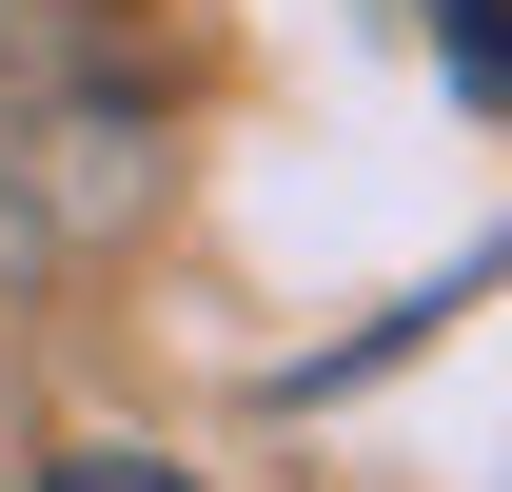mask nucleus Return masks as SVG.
I'll return each mask as SVG.
<instances>
[{
	"label": "nucleus",
	"mask_w": 512,
	"mask_h": 492,
	"mask_svg": "<svg viewBox=\"0 0 512 492\" xmlns=\"http://www.w3.org/2000/svg\"><path fill=\"white\" fill-rule=\"evenodd\" d=\"M40 492H197V473H158V453H60Z\"/></svg>",
	"instance_id": "2"
},
{
	"label": "nucleus",
	"mask_w": 512,
	"mask_h": 492,
	"mask_svg": "<svg viewBox=\"0 0 512 492\" xmlns=\"http://www.w3.org/2000/svg\"><path fill=\"white\" fill-rule=\"evenodd\" d=\"M178 178V79L119 0H0V276L119 256Z\"/></svg>",
	"instance_id": "1"
}]
</instances>
